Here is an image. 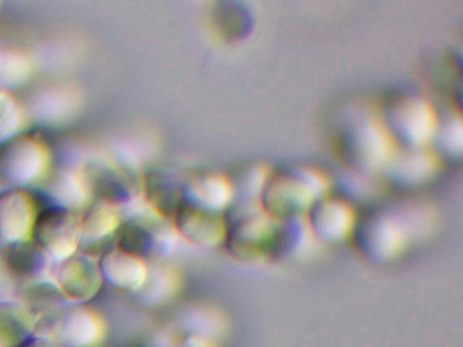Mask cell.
Segmentation results:
<instances>
[{
  "label": "cell",
  "instance_id": "9",
  "mask_svg": "<svg viewBox=\"0 0 463 347\" xmlns=\"http://www.w3.org/2000/svg\"><path fill=\"white\" fill-rule=\"evenodd\" d=\"M90 195L120 209L134 200V187L118 168L105 163H94L80 174Z\"/></svg>",
  "mask_w": 463,
  "mask_h": 347
},
{
  "label": "cell",
  "instance_id": "7",
  "mask_svg": "<svg viewBox=\"0 0 463 347\" xmlns=\"http://www.w3.org/2000/svg\"><path fill=\"white\" fill-rule=\"evenodd\" d=\"M158 221L147 217H132L121 222L116 233V247L145 260L146 257L161 251L166 244V230Z\"/></svg>",
  "mask_w": 463,
  "mask_h": 347
},
{
  "label": "cell",
  "instance_id": "2",
  "mask_svg": "<svg viewBox=\"0 0 463 347\" xmlns=\"http://www.w3.org/2000/svg\"><path fill=\"white\" fill-rule=\"evenodd\" d=\"M31 240L51 263H58L80 251V217L74 211L48 205L40 209Z\"/></svg>",
  "mask_w": 463,
  "mask_h": 347
},
{
  "label": "cell",
  "instance_id": "4",
  "mask_svg": "<svg viewBox=\"0 0 463 347\" xmlns=\"http://www.w3.org/2000/svg\"><path fill=\"white\" fill-rule=\"evenodd\" d=\"M104 320L93 309L69 304L64 306L48 328L61 347H99L104 341Z\"/></svg>",
  "mask_w": 463,
  "mask_h": 347
},
{
  "label": "cell",
  "instance_id": "6",
  "mask_svg": "<svg viewBox=\"0 0 463 347\" xmlns=\"http://www.w3.org/2000/svg\"><path fill=\"white\" fill-rule=\"evenodd\" d=\"M104 284L120 293H135L143 289L148 278L145 260L118 247L105 249L99 259Z\"/></svg>",
  "mask_w": 463,
  "mask_h": 347
},
{
  "label": "cell",
  "instance_id": "11",
  "mask_svg": "<svg viewBox=\"0 0 463 347\" xmlns=\"http://www.w3.org/2000/svg\"><path fill=\"white\" fill-rule=\"evenodd\" d=\"M4 263L7 271L14 278L29 284V282L44 279L50 268L51 260L44 252L29 239L18 243L6 244L4 251Z\"/></svg>",
  "mask_w": 463,
  "mask_h": 347
},
{
  "label": "cell",
  "instance_id": "10",
  "mask_svg": "<svg viewBox=\"0 0 463 347\" xmlns=\"http://www.w3.org/2000/svg\"><path fill=\"white\" fill-rule=\"evenodd\" d=\"M20 303L31 312L36 319V331L39 325H47L55 319L56 314L69 305V301L61 295L55 282L48 279L29 282L23 287Z\"/></svg>",
  "mask_w": 463,
  "mask_h": 347
},
{
  "label": "cell",
  "instance_id": "13",
  "mask_svg": "<svg viewBox=\"0 0 463 347\" xmlns=\"http://www.w3.org/2000/svg\"><path fill=\"white\" fill-rule=\"evenodd\" d=\"M142 197L158 216H175L181 200V189L164 171L151 170L142 178Z\"/></svg>",
  "mask_w": 463,
  "mask_h": 347
},
{
  "label": "cell",
  "instance_id": "16",
  "mask_svg": "<svg viewBox=\"0 0 463 347\" xmlns=\"http://www.w3.org/2000/svg\"><path fill=\"white\" fill-rule=\"evenodd\" d=\"M24 114L9 91L0 89V146L21 135Z\"/></svg>",
  "mask_w": 463,
  "mask_h": 347
},
{
  "label": "cell",
  "instance_id": "8",
  "mask_svg": "<svg viewBox=\"0 0 463 347\" xmlns=\"http://www.w3.org/2000/svg\"><path fill=\"white\" fill-rule=\"evenodd\" d=\"M120 209L104 201L86 206L80 217V249L88 254L90 249H101L115 238L121 225Z\"/></svg>",
  "mask_w": 463,
  "mask_h": 347
},
{
  "label": "cell",
  "instance_id": "3",
  "mask_svg": "<svg viewBox=\"0 0 463 347\" xmlns=\"http://www.w3.org/2000/svg\"><path fill=\"white\" fill-rule=\"evenodd\" d=\"M52 281L66 300L74 305H83L93 300L104 286L99 260L86 252H75L55 263Z\"/></svg>",
  "mask_w": 463,
  "mask_h": 347
},
{
  "label": "cell",
  "instance_id": "15",
  "mask_svg": "<svg viewBox=\"0 0 463 347\" xmlns=\"http://www.w3.org/2000/svg\"><path fill=\"white\" fill-rule=\"evenodd\" d=\"M31 61L17 52H0V89H17L31 75Z\"/></svg>",
  "mask_w": 463,
  "mask_h": 347
},
{
  "label": "cell",
  "instance_id": "14",
  "mask_svg": "<svg viewBox=\"0 0 463 347\" xmlns=\"http://www.w3.org/2000/svg\"><path fill=\"white\" fill-rule=\"evenodd\" d=\"M36 333V319L21 303L0 301V347H20Z\"/></svg>",
  "mask_w": 463,
  "mask_h": 347
},
{
  "label": "cell",
  "instance_id": "5",
  "mask_svg": "<svg viewBox=\"0 0 463 347\" xmlns=\"http://www.w3.org/2000/svg\"><path fill=\"white\" fill-rule=\"evenodd\" d=\"M28 189L0 192V239L6 244L29 240L40 209Z\"/></svg>",
  "mask_w": 463,
  "mask_h": 347
},
{
  "label": "cell",
  "instance_id": "17",
  "mask_svg": "<svg viewBox=\"0 0 463 347\" xmlns=\"http://www.w3.org/2000/svg\"><path fill=\"white\" fill-rule=\"evenodd\" d=\"M20 347H61L52 336L47 333H33L28 341L24 342Z\"/></svg>",
  "mask_w": 463,
  "mask_h": 347
},
{
  "label": "cell",
  "instance_id": "12",
  "mask_svg": "<svg viewBox=\"0 0 463 347\" xmlns=\"http://www.w3.org/2000/svg\"><path fill=\"white\" fill-rule=\"evenodd\" d=\"M45 192L50 198L51 205L74 213L80 209H85L90 200V192L82 175L69 168H61L52 175L47 176Z\"/></svg>",
  "mask_w": 463,
  "mask_h": 347
},
{
  "label": "cell",
  "instance_id": "1",
  "mask_svg": "<svg viewBox=\"0 0 463 347\" xmlns=\"http://www.w3.org/2000/svg\"><path fill=\"white\" fill-rule=\"evenodd\" d=\"M47 144L33 135L15 136L0 146V183L7 189H26L50 174Z\"/></svg>",
  "mask_w": 463,
  "mask_h": 347
}]
</instances>
